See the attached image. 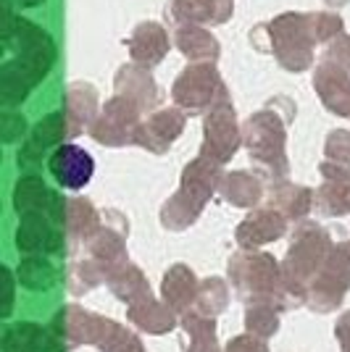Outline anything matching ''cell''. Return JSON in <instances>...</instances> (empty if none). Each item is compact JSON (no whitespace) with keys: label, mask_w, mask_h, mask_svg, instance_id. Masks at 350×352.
I'll return each mask as SVG.
<instances>
[{"label":"cell","mask_w":350,"mask_h":352,"mask_svg":"<svg viewBox=\"0 0 350 352\" xmlns=\"http://www.w3.org/2000/svg\"><path fill=\"white\" fill-rule=\"evenodd\" d=\"M50 171L59 179V184L69 187V190H79L90 182L95 163L88 150L76 145H61L50 158Z\"/></svg>","instance_id":"1"}]
</instances>
